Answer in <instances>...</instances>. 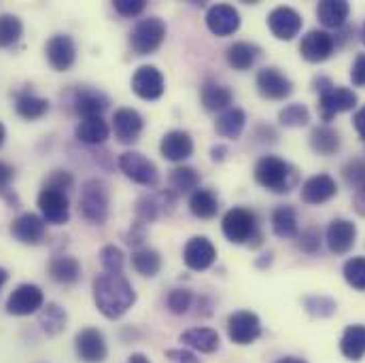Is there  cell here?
Instances as JSON below:
<instances>
[{"mask_svg": "<svg viewBox=\"0 0 365 363\" xmlns=\"http://www.w3.org/2000/svg\"><path fill=\"white\" fill-rule=\"evenodd\" d=\"M268 28L278 41H291L302 30V15L291 6H276L268 15Z\"/></svg>", "mask_w": 365, "mask_h": 363, "instance_id": "2e32d148", "label": "cell"}, {"mask_svg": "<svg viewBox=\"0 0 365 363\" xmlns=\"http://www.w3.org/2000/svg\"><path fill=\"white\" fill-rule=\"evenodd\" d=\"M215 260H217V249L206 236H193L191 240H187L182 249V262L189 270L195 272L208 270L215 264Z\"/></svg>", "mask_w": 365, "mask_h": 363, "instance_id": "7c38bea8", "label": "cell"}, {"mask_svg": "<svg viewBox=\"0 0 365 363\" xmlns=\"http://www.w3.org/2000/svg\"><path fill=\"white\" fill-rule=\"evenodd\" d=\"M189 210L200 219H212L219 210V200L210 189H195L189 198Z\"/></svg>", "mask_w": 365, "mask_h": 363, "instance_id": "8d00e7d4", "label": "cell"}, {"mask_svg": "<svg viewBox=\"0 0 365 363\" xmlns=\"http://www.w3.org/2000/svg\"><path fill=\"white\" fill-rule=\"evenodd\" d=\"M15 179V168L11 166V164H6V162H0V195L13 206H17L19 202H17V195L11 191V181Z\"/></svg>", "mask_w": 365, "mask_h": 363, "instance_id": "7dc6e473", "label": "cell"}, {"mask_svg": "<svg viewBox=\"0 0 365 363\" xmlns=\"http://www.w3.org/2000/svg\"><path fill=\"white\" fill-rule=\"evenodd\" d=\"M210 153H212V162H223V160H225V153H227V147H223V145H215Z\"/></svg>", "mask_w": 365, "mask_h": 363, "instance_id": "680465c9", "label": "cell"}, {"mask_svg": "<svg viewBox=\"0 0 365 363\" xmlns=\"http://www.w3.org/2000/svg\"><path fill=\"white\" fill-rule=\"evenodd\" d=\"M45 56H47V62L51 64L53 71L64 73V71L73 68V64L77 60V45H75L73 36H68V34H56V36H51L47 41Z\"/></svg>", "mask_w": 365, "mask_h": 363, "instance_id": "8fae6325", "label": "cell"}, {"mask_svg": "<svg viewBox=\"0 0 365 363\" xmlns=\"http://www.w3.org/2000/svg\"><path fill=\"white\" fill-rule=\"evenodd\" d=\"M304 306L312 317H331L336 312V302L327 295H310L304 300Z\"/></svg>", "mask_w": 365, "mask_h": 363, "instance_id": "f6af8a7d", "label": "cell"}, {"mask_svg": "<svg viewBox=\"0 0 365 363\" xmlns=\"http://www.w3.org/2000/svg\"><path fill=\"white\" fill-rule=\"evenodd\" d=\"M75 351H77L79 359L86 363H102L106 359V353H108L106 340H104L102 332L96 327H86V329L77 332Z\"/></svg>", "mask_w": 365, "mask_h": 363, "instance_id": "5bb4252c", "label": "cell"}, {"mask_svg": "<svg viewBox=\"0 0 365 363\" xmlns=\"http://www.w3.org/2000/svg\"><path fill=\"white\" fill-rule=\"evenodd\" d=\"M166 32H168V28H166L164 19H160V17L140 19L130 32V45L138 56L155 53L162 47V43L166 41Z\"/></svg>", "mask_w": 365, "mask_h": 363, "instance_id": "277c9868", "label": "cell"}, {"mask_svg": "<svg viewBox=\"0 0 365 363\" xmlns=\"http://www.w3.org/2000/svg\"><path fill=\"white\" fill-rule=\"evenodd\" d=\"M310 147L319 155H334L340 149V134L329 126H317L310 134Z\"/></svg>", "mask_w": 365, "mask_h": 363, "instance_id": "d590c367", "label": "cell"}, {"mask_svg": "<svg viewBox=\"0 0 365 363\" xmlns=\"http://www.w3.org/2000/svg\"><path fill=\"white\" fill-rule=\"evenodd\" d=\"M38 323H41V329H43L47 336H58L60 332H64V327H66V323H68V315H66V310H64L60 304L49 302L47 306L41 308Z\"/></svg>", "mask_w": 365, "mask_h": 363, "instance_id": "e575fe53", "label": "cell"}, {"mask_svg": "<svg viewBox=\"0 0 365 363\" xmlns=\"http://www.w3.org/2000/svg\"><path fill=\"white\" fill-rule=\"evenodd\" d=\"M119 168L130 181L138 183L143 187H155L160 181V173L151 160H147L138 151H125L119 155Z\"/></svg>", "mask_w": 365, "mask_h": 363, "instance_id": "52a82bcc", "label": "cell"}, {"mask_svg": "<svg viewBox=\"0 0 365 363\" xmlns=\"http://www.w3.org/2000/svg\"><path fill=\"white\" fill-rule=\"evenodd\" d=\"M278 121L287 128H304L310 121V111L304 104H289L278 113Z\"/></svg>", "mask_w": 365, "mask_h": 363, "instance_id": "b9f144b4", "label": "cell"}, {"mask_svg": "<svg viewBox=\"0 0 365 363\" xmlns=\"http://www.w3.org/2000/svg\"><path fill=\"white\" fill-rule=\"evenodd\" d=\"M15 111L21 119L34 121L49 113V100L36 96L32 90H21L15 93Z\"/></svg>", "mask_w": 365, "mask_h": 363, "instance_id": "484cf974", "label": "cell"}, {"mask_svg": "<svg viewBox=\"0 0 365 363\" xmlns=\"http://www.w3.org/2000/svg\"><path fill=\"white\" fill-rule=\"evenodd\" d=\"M181 342L197 353L210 355L219 349V334L210 327H193V329L181 334Z\"/></svg>", "mask_w": 365, "mask_h": 363, "instance_id": "f546056e", "label": "cell"}, {"mask_svg": "<svg viewBox=\"0 0 365 363\" xmlns=\"http://www.w3.org/2000/svg\"><path fill=\"white\" fill-rule=\"evenodd\" d=\"M160 151L168 162H185L193 153V140L185 130H170L164 134Z\"/></svg>", "mask_w": 365, "mask_h": 363, "instance_id": "cb8c5ba5", "label": "cell"}, {"mask_svg": "<svg viewBox=\"0 0 365 363\" xmlns=\"http://www.w3.org/2000/svg\"><path fill=\"white\" fill-rule=\"evenodd\" d=\"M245 126H247V113L238 106H230L227 111H223L217 117L215 130L223 138H238L242 134Z\"/></svg>", "mask_w": 365, "mask_h": 363, "instance_id": "4dcf8cb0", "label": "cell"}, {"mask_svg": "<svg viewBox=\"0 0 365 363\" xmlns=\"http://www.w3.org/2000/svg\"><path fill=\"white\" fill-rule=\"evenodd\" d=\"M344 179L353 187L365 185V160H353L344 166Z\"/></svg>", "mask_w": 365, "mask_h": 363, "instance_id": "c3c4849f", "label": "cell"}, {"mask_svg": "<svg viewBox=\"0 0 365 363\" xmlns=\"http://www.w3.org/2000/svg\"><path fill=\"white\" fill-rule=\"evenodd\" d=\"M75 185V177L68 170H53L43 187H51V189H60V191H68Z\"/></svg>", "mask_w": 365, "mask_h": 363, "instance_id": "681fc988", "label": "cell"}, {"mask_svg": "<svg viewBox=\"0 0 365 363\" xmlns=\"http://www.w3.org/2000/svg\"><path fill=\"white\" fill-rule=\"evenodd\" d=\"M351 79L357 88H365V53L357 56V60L351 68Z\"/></svg>", "mask_w": 365, "mask_h": 363, "instance_id": "f5cc1de1", "label": "cell"}, {"mask_svg": "<svg viewBox=\"0 0 365 363\" xmlns=\"http://www.w3.org/2000/svg\"><path fill=\"white\" fill-rule=\"evenodd\" d=\"M9 280V272L4 270V268H0V289L4 287V282Z\"/></svg>", "mask_w": 365, "mask_h": 363, "instance_id": "6125c7cd", "label": "cell"}, {"mask_svg": "<svg viewBox=\"0 0 365 363\" xmlns=\"http://www.w3.org/2000/svg\"><path fill=\"white\" fill-rule=\"evenodd\" d=\"M38 210L45 223L51 225H64L71 219V200L66 191L43 187L38 193Z\"/></svg>", "mask_w": 365, "mask_h": 363, "instance_id": "8992f818", "label": "cell"}, {"mask_svg": "<svg viewBox=\"0 0 365 363\" xmlns=\"http://www.w3.org/2000/svg\"><path fill=\"white\" fill-rule=\"evenodd\" d=\"M319 247H321V234L314 227L302 232V236H299V249L304 253H314V251H319Z\"/></svg>", "mask_w": 365, "mask_h": 363, "instance_id": "816d5d0a", "label": "cell"}, {"mask_svg": "<svg viewBox=\"0 0 365 363\" xmlns=\"http://www.w3.org/2000/svg\"><path fill=\"white\" fill-rule=\"evenodd\" d=\"M361 39H364V43H365V24H364V32H361Z\"/></svg>", "mask_w": 365, "mask_h": 363, "instance_id": "e7e4bbea", "label": "cell"}, {"mask_svg": "<svg viewBox=\"0 0 365 363\" xmlns=\"http://www.w3.org/2000/svg\"><path fill=\"white\" fill-rule=\"evenodd\" d=\"M351 15V4L346 0H323L317 6V17L327 28H342Z\"/></svg>", "mask_w": 365, "mask_h": 363, "instance_id": "f1b7e54d", "label": "cell"}, {"mask_svg": "<svg viewBox=\"0 0 365 363\" xmlns=\"http://www.w3.org/2000/svg\"><path fill=\"white\" fill-rule=\"evenodd\" d=\"M344 280L359 289V291H365V257H351L346 264H344Z\"/></svg>", "mask_w": 365, "mask_h": 363, "instance_id": "7bdbcfd3", "label": "cell"}, {"mask_svg": "<svg viewBox=\"0 0 365 363\" xmlns=\"http://www.w3.org/2000/svg\"><path fill=\"white\" fill-rule=\"evenodd\" d=\"M132 266L134 270L143 276H155V274L162 270V255L155 251V249H136L132 253Z\"/></svg>", "mask_w": 365, "mask_h": 363, "instance_id": "f35d334b", "label": "cell"}, {"mask_svg": "<svg viewBox=\"0 0 365 363\" xmlns=\"http://www.w3.org/2000/svg\"><path fill=\"white\" fill-rule=\"evenodd\" d=\"M113 6L121 17H136L145 11L147 2L145 0H115Z\"/></svg>", "mask_w": 365, "mask_h": 363, "instance_id": "f907efd6", "label": "cell"}, {"mask_svg": "<svg viewBox=\"0 0 365 363\" xmlns=\"http://www.w3.org/2000/svg\"><path fill=\"white\" fill-rule=\"evenodd\" d=\"M357 106V93L349 88H327L319 91V113L323 121H331L336 115L353 111Z\"/></svg>", "mask_w": 365, "mask_h": 363, "instance_id": "9c48e42d", "label": "cell"}, {"mask_svg": "<svg viewBox=\"0 0 365 363\" xmlns=\"http://www.w3.org/2000/svg\"><path fill=\"white\" fill-rule=\"evenodd\" d=\"M11 234L21 245H38L45 238V221L34 213H24L11 223Z\"/></svg>", "mask_w": 365, "mask_h": 363, "instance_id": "ffe728a7", "label": "cell"}, {"mask_svg": "<svg viewBox=\"0 0 365 363\" xmlns=\"http://www.w3.org/2000/svg\"><path fill=\"white\" fill-rule=\"evenodd\" d=\"M110 130L108 123L102 117H90V119H81L79 126L75 128V136L77 140L86 143V145H102L108 138Z\"/></svg>", "mask_w": 365, "mask_h": 363, "instance_id": "1f68e13d", "label": "cell"}, {"mask_svg": "<svg viewBox=\"0 0 365 363\" xmlns=\"http://www.w3.org/2000/svg\"><path fill=\"white\" fill-rule=\"evenodd\" d=\"M206 26L215 36H230L240 28V15L232 4H215L206 13Z\"/></svg>", "mask_w": 365, "mask_h": 363, "instance_id": "d6986e66", "label": "cell"}, {"mask_svg": "<svg viewBox=\"0 0 365 363\" xmlns=\"http://www.w3.org/2000/svg\"><path fill=\"white\" fill-rule=\"evenodd\" d=\"M221 227H223V234L230 242L234 245H245L253 238H259L257 236V219H255V213H251L249 208H232L223 215V221H221Z\"/></svg>", "mask_w": 365, "mask_h": 363, "instance_id": "5b68a950", "label": "cell"}, {"mask_svg": "<svg viewBox=\"0 0 365 363\" xmlns=\"http://www.w3.org/2000/svg\"><path fill=\"white\" fill-rule=\"evenodd\" d=\"M45 304V295L41 291V287L24 282L19 287L13 289V293L6 300V312L13 317H28L34 315L43 308Z\"/></svg>", "mask_w": 365, "mask_h": 363, "instance_id": "ba28073f", "label": "cell"}, {"mask_svg": "<svg viewBox=\"0 0 365 363\" xmlns=\"http://www.w3.org/2000/svg\"><path fill=\"white\" fill-rule=\"evenodd\" d=\"M166 357L175 363H197V359H195L191 353H187V351H177V349L166 351Z\"/></svg>", "mask_w": 365, "mask_h": 363, "instance_id": "11a10c76", "label": "cell"}, {"mask_svg": "<svg viewBox=\"0 0 365 363\" xmlns=\"http://www.w3.org/2000/svg\"><path fill=\"white\" fill-rule=\"evenodd\" d=\"M4 138H6V130H4V126L0 123V147H2V143H4Z\"/></svg>", "mask_w": 365, "mask_h": 363, "instance_id": "be15d7a7", "label": "cell"}, {"mask_svg": "<svg viewBox=\"0 0 365 363\" xmlns=\"http://www.w3.org/2000/svg\"><path fill=\"white\" fill-rule=\"evenodd\" d=\"M259 56H262V49H259L257 45L245 43V41L230 45V47H227V53H225L227 64H230L234 71H240V73H242V71H249L251 66H255V62L259 60Z\"/></svg>", "mask_w": 365, "mask_h": 363, "instance_id": "4316f807", "label": "cell"}, {"mask_svg": "<svg viewBox=\"0 0 365 363\" xmlns=\"http://www.w3.org/2000/svg\"><path fill=\"white\" fill-rule=\"evenodd\" d=\"M145 240V223H140V221H136L134 225H132V230H130V234H128V245L130 247H138L140 242Z\"/></svg>", "mask_w": 365, "mask_h": 363, "instance_id": "db71d44e", "label": "cell"}, {"mask_svg": "<svg viewBox=\"0 0 365 363\" xmlns=\"http://www.w3.org/2000/svg\"><path fill=\"white\" fill-rule=\"evenodd\" d=\"M193 304V293L187 289H173L168 295V310L173 315H187Z\"/></svg>", "mask_w": 365, "mask_h": 363, "instance_id": "bcb514c9", "label": "cell"}, {"mask_svg": "<svg viewBox=\"0 0 365 363\" xmlns=\"http://www.w3.org/2000/svg\"><path fill=\"white\" fill-rule=\"evenodd\" d=\"M353 121H355V130L359 132V136L365 140V106L355 113V119Z\"/></svg>", "mask_w": 365, "mask_h": 363, "instance_id": "9f6ffc18", "label": "cell"}, {"mask_svg": "<svg viewBox=\"0 0 365 363\" xmlns=\"http://www.w3.org/2000/svg\"><path fill=\"white\" fill-rule=\"evenodd\" d=\"M128 363H151V362H149V359H147L145 355L136 353V355H132V357H130V362H128Z\"/></svg>", "mask_w": 365, "mask_h": 363, "instance_id": "91938a15", "label": "cell"}, {"mask_svg": "<svg viewBox=\"0 0 365 363\" xmlns=\"http://www.w3.org/2000/svg\"><path fill=\"white\" fill-rule=\"evenodd\" d=\"M357 238V227L349 219H334L327 227V247L336 255H346Z\"/></svg>", "mask_w": 365, "mask_h": 363, "instance_id": "44dd1931", "label": "cell"}, {"mask_svg": "<svg viewBox=\"0 0 365 363\" xmlns=\"http://www.w3.org/2000/svg\"><path fill=\"white\" fill-rule=\"evenodd\" d=\"M355 210L365 217V185L364 187H359V191H357V195H355Z\"/></svg>", "mask_w": 365, "mask_h": 363, "instance_id": "6f0895ef", "label": "cell"}, {"mask_svg": "<svg viewBox=\"0 0 365 363\" xmlns=\"http://www.w3.org/2000/svg\"><path fill=\"white\" fill-rule=\"evenodd\" d=\"M227 334H230V340L240 347L253 344L262 336V321L255 312L238 310L227 317Z\"/></svg>", "mask_w": 365, "mask_h": 363, "instance_id": "30bf717a", "label": "cell"}, {"mask_svg": "<svg viewBox=\"0 0 365 363\" xmlns=\"http://www.w3.org/2000/svg\"><path fill=\"white\" fill-rule=\"evenodd\" d=\"M257 90L268 100H284L293 93V83L278 68L268 66V68H262L257 75Z\"/></svg>", "mask_w": 365, "mask_h": 363, "instance_id": "ac0fdd59", "label": "cell"}, {"mask_svg": "<svg viewBox=\"0 0 365 363\" xmlns=\"http://www.w3.org/2000/svg\"><path fill=\"white\" fill-rule=\"evenodd\" d=\"M197 185H200V175L189 166H177L170 173V187L175 193H187V191L193 193Z\"/></svg>", "mask_w": 365, "mask_h": 363, "instance_id": "60d3db41", "label": "cell"}, {"mask_svg": "<svg viewBox=\"0 0 365 363\" xmlns=\"http://www.w3.org/2000/svg\"><path fill=\"white\" fill-rule=\"evenodd\" d=\"M108 104H110L108 96L100 90H93V88H79L75 91V98H73L75 113L83 119L102 117V113L108 108Z\"/></svg>", "mask_w": 365, "mask_h": 363, "instance_id": "7402d4cb", "label": "cell"}, {"mask_svg": "<svg viewBox=\"0 0 365 363\" xmlns=\"http://www.w3.org/2000/svg\"><path fill=\"white\" fill-rule=\"evenodd\" d=\"M338 193V185L329 175H314L302 185V200L306 204H323Z\"/></svg>", "mask_w": 365, "mask_h": 363, "instance_id": "d4e9b609", "label": "cell"}, {"mask_svg": "<svg viewBox=\"0 0 365 363\" xmlns=\"http://www.w3.org/2000/svg\"><path fill=\"white\" fill-rule=\"evenodd\" d=\"M164 90V75L155 66H140L132 77V91L143 100H158Z\"/></svg>", "mask_w": 365, "mask_h": 363, "instance_id": "e0dca14e", "label": "cell"}, {"mask_svg": "<svg viewBox=\"0 0 365 363\" xmlns=\"http://www.w3.org/2000/svg\"><path fill=\"white\" fill-rule=\"evenodd\" d=\"M255 181L274 193H289L297 185V170L276 155H266L255 166Z\"/></svg>", "mask_w": 365, "mask_h": 363, "instance_id": "7a4b0ae2", "label": "cell"}, {"mask_svg": "<svg viewBox=\"0 0 365 363\" xmlns=\"http://www.w3.org/2000/svg\"><path fill=\"white\" fill-rule=\"evenodd\" d=\"M96 308L106 319L123 317L136 302V291L123 274H98L91 282Z\"/></svg>", "mask_w": 365, "mask_h": 363, "instance_id": "6da1fadb", "label": "cell"}, {"mask_svg": "<svg viewBox=\"0 0 365 363\" xmlns=\"http://www.w3.org/2000/svg\"><path fill=\"white\" fill-rule=\"evenodd\" d=\"M24 34V24L17 15L4 13L0 15V49L13 47L15 43H19Z\"/></svg>", "mask_w": 365, "mask_h": 363, "instance_id": "ab89813d", "label": "cell"}, {"mask_svg": "<svg viewBox=\"0 0 365 363\" xmlns=\"http://www.w3.org/2000/svg\"><path fill=\"white\" fill-rule=\"evenodd\" d=\"M334 47H336V41L329 32L325 30H310L306 36H302V43H299V53L306 62H312V64H319V62H325L331 58L334 53Z\"/></svg>", "mask_w": 365, "mask_h": 363, "instance_id": "4fadbf2b", "label": "cell"}, {"mask_svg": "<svg viewBox=\"0 0 365 363\" xmlns=\"http://www.w3.org/2000/svg\"><path fill=\"white\" fill-rule=\"evenodd\" d=\"M108 206H110L108 187L100 179L86 181L83 189H81V198H79L81 217L93 225H102L108 219Z\"/></svg>", "mask_w": 365, "mask_h": 363, "instance_id": "3957f363", "label": "cell"}, {"mask_svg": "<svg viewBox=\"0 0 365 363\" xmlns=\"http://www.w3.org/2000/svg\"><path fill=\"white\" fill-rule=\"evenodd\" d=\"M340 351L346 359L359 362L365 357V325H351L344 329Z\"/></svg>", "mask_w": 365, "mask_h": 363, "instance_id": "d6a6232c", "label": "cell"}, {"mask_svg": "<svg viewBox=\"0 0 365 363\" xmlns=\"http://www.w3.org/2000/svg\"><path fill=\"white\" fill-rule=\"evenodd\" d=\"M100 264L106 274H121L123 272V253L115 245H106L100 251Z\"/></svg>", "mask_w": 365, "mask_h": 363, "instance_id": "ee69618b", "label": "cell"}, {"mask_svg": "<svg viewBox=\"0 0 365 363\" xmlns=\"http://www.w3.org/2000/svg\"><path fill=\"white\" fill-rule=\"evenodd\" d=\"M232 90L230 88H225V86H219V83H212V81H208V83H204V88L200 91V100H202V104H204V108L206 111H227L230 108V104H232Z\"/></svg>", "mask_w": 365, "mask_h": 363, "instance_id": "836d02e7", "label": "cell"}, {"mask_svg": "<svg viewBox=\"0 0 365 363\" xmlns=\"http://www.w3.org/2000/svg\"><path fill=\"white\" fill-rule=\"evenodd\" d=\"M276 363H306L304 359H299V357H282V359H278Z\"/></svg>", "mask_w": 365, "mask_h": 363, "instance_id": "94428289", "label": "cell"}, {"mask_svg": "<svg viewBox=\"0 0 365 363\" xmlns=\"http://www.w3.org/2000/svg\"><path fill=\"white\" fill-rule=\"evenodd\" d=\"M175 191H162L158 195H145L136 204V217L140 223L155 221L162 213H170L175 204Z\"/></svg>", "mask_w": 365, "mask_h": 363, "instance_id": "603a6c76", "label": "cell"}, {"mask_svg": "<svg viewBox=\"0 0 365 363\" xmlns=\"http://www.w3.org/2000/svg\"><path fill=\"white\" fill-rule=\"evenodd\" d=\"M145 119L134 108H117L113 115V132L121 145H132L140 138Z\"/></svg>", "mask_w": 365, "mask_h": 363, "instance_id": "9a60e30c", "label": "cell"}, {"mask_svg": "<svg viewBox=\"0 0 365 363\" xmlns=\"http://www.w3.org/2000/svg\"><path fill=\"white\" fill-rule=\"evenodd\" d=\"M47 272L51 276V280H56L60 285H73L81 278V264H79V260H75L71 255H56L49 262Z\"/></svg>", "mask_w": 365, "mask_h": 363, "instance_id": "83f0119b", "label": "cell"}, {"mask_svg": "<svg viewBox=\"0 0 365 363\" xmlns=\"http://www.w3.org/2000/svg\"><path fill=\"white\" fill-rule=\"evenodd\" d=\"M272 230L278 238H295L299 232L295 210L289 206H278L272 215Z\"/></svg>", "mask_w": 365, "mask_h": 363, "instance_id": "74e56055", "label": "cell"}]
</instances>
